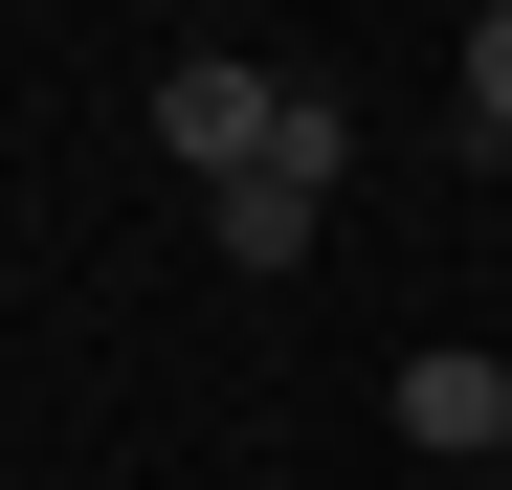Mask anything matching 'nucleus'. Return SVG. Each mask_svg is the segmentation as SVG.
I'll list each match as a JSON object with an SVG mask.
<instances>
[{"mask_svg": "<svg viewBox=\"0 0 512 490\" xmlns=\"http://www.w3.org/2000/svg\"><path fill=\"white\" fill-rule=\"evenodd\" d=\"M334 179H357V112H334L312 67H290V134H268V156H245V179L201 201V245H223V268H312V223H334Z\"/></svg>", "mask_w": 512, "mask_h": 490, "instance_id": "1", "label": "nucleus"}, {"mask_svg": "<svg viewBox=\"0 0 512 490\" xmlns=\"http://www.w3.org/2000/svg\"><path fill=\"white\" fill-rule=\"evenodd\" d=\"M268 134H290V67H245V45H179V67H156V156H179L201 201H223Z\"/></svg>", "mask_w": 512, "mask_h": 490, "instance_id": "2", "label": "nucleus"}, {"mask_svg": "<svg viewBox=\"0 0 512 490\" xmlns=\"http://www.w3.org/2000/svg\"><path fill=\"white\" fill-rule=\"evenodd\" d=\"M379 424H401L423 468H446V446H468V468H512V357H468V335H423V357H401V401H379Z\"/></svg>", "mask_w": 512, "mask_h": 490, "instance_id": "3", "label": "nucleus"}, {"mask_svg": "<svg viewBox=\"0 0 512 490\" xmlns=\"http://www.w3.org/2000/svg\"><path fill=\"white\" fill-rule=\"evenodd\" d=\"M446 67H468V156H512V0H468V45H446Z\"/></svg>", "mask_w": 512, "mask_h": 490, "instance_id": "4", "label": "nucleus"}]
</instances>
